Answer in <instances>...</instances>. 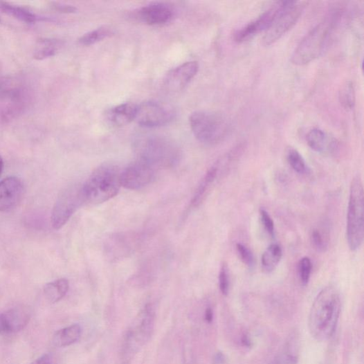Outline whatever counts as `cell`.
<instances>
[{
	"mask_svg": "<svg viewBox=\"0 0 364 364\" xmlns=\"http://www.w3.org/2000/svg\"><path fill=\"white\" fill-rule=\"evenodd\" d=\"M342 308L339 291L332 286L322 290L310 309L309 329L318 341H325L334 334Z\"/></svg>",
	"mask_w": 364,
	"mask_h": 364,
	"instance_id": "1",
	"label": "cell"
},
{
	"mask_svg": "<svg viewBox=\"0 0 364 364\" xmlns=\"http://www.w3.org/2000/svg\"><path fill=\"white\" fill-rule=\"evenodd\" d=\"M342 12L340 9L331 10L305 35L295 48L291 57L293 64L306 65L324 53L339 23Z\"/></svg>",
	"mask_w": 364,
	"mask_h": 364,
	"instance_id": "2",
	"label": "cell"
},
{
	"mask_svg": "<svg viewBox=\"0 0 364 364\" xmlns=\"http://www.w3.org/2000/svg\"><path fill=\"white\" fill-rule=\"evenodd\" d=\"M138 161L154 169L170 168L180 160L179 147L170 139L160 136H145L138 138L134 145Z\"/></svg>",
	"mask_w": 364,
	"mask_h": 364,
	"instance_id": "3",
	"label": "cell"
},
{
	"mask_svg": "<svg viewBox=\"0 0 364 364\" xmlns=\"http://www.w3.org/2000/svg\"><path fill=\"white\" fill-rule=\"evenodd\" d=\"M119 168L112 164H104L96 168L82 185L85 202L99 204L115 197L120 183Z\"/></svg>",
	"mask_w": 364,
	"mask_h": 364,
	"instance_id": "4",
	"label": "cell"
},
{
	"mask_svg": "<svg viewBox=\"0 0 364 364\" xmlns=\"http://www.w3.org/2000/svg\"><path fill=\"white\" fill-rule=\"evenodd\" d=\"M31 93L14 76L0 79V121L8 122L22 115L29 107Z\"/></svg>",
	"mask_w": 364,
	"mask_h": 364,
	"instance_id": "5",
	"label": "cell"
},
{
	"mask_svg": "<svg viewBox=\"0 0 364 364\" xmlns=\"http://www.w3.org/2000/svg\"><path fill=\"white\" fill-rule=\"evenodd\" d=\"M364 194L361 177L352 181L347 217V240L349 249L357 251L362 246L364 236Z\"/></svg>",
	"mask_w": 364,
	"mask_h": 364,
	"instance_id": "6",
	"label": "cell"
},
{
	"mask_svg": "<svg viewBox=\"0 0 364 364\" xmlns=\"http://www.w3.org/2000/svg\"><path fill=\"white\" fill-rule=\"evenodd\" d=\"M190 124L196 138L203 144L215 145L223 141L230 132V124L221 114L199 111L190 118Z\"/></svg>",
	"mask_w": 364,
	"mask_h": 364,
	"instance_id": "7",
	"label": "cell"
},
{
	"mask_svg": "<svg viewBox=\"0 0 364 364\" xmlns=\"http://www.w3.org/2000/svg\"><path fill=\"white\" fill-rule=\"evenodd\" d=\"M84 202L82 185H75L66 189L58 197L52 211V226L56 230L62 228Z\"/></svg>",
	"mask_w": 364,
	"mask_h": 364,
	"instance_id": "8",
	"label": "cell"
},
{
	"mask_svg": "<svg viewBox=\"0 0 364 364\" xmlns=\"http://www.w3.org/2000/svg\"><path fill=\"white\" fill-rule=\"evenodd\" d=\"M295 1H280L260 15L256 19L248 23L245 27L237 30L233 39L239 43L248 40L255 35L266 32L275 21Z\"/></svg>",
	"mask_w": 364,
	"mask_h": 364,
	"instance_id": "9",
	"label": "cell"
},
{
	"mask_svg": "<svg viewBox=\"0 0 364 364\" xmlns=\"http://www.w3.org/2000/svg\"><path fill=\"white\" fill-rule=\"evenodd\" d=\"M140 243L141 236L136 232L116 233L104 244V253L111 262H118L134 254Z\"/></svg>",
	"mask_w": 364,
	"mask_h": 364,
	"instance_id": "10",
	"label": "cell"
},
{
	"mask_svg": "<svg viewBox=\"0 0 364 364\" xmlns=\"http://www.w3.org/2000/svg\"><path fill=\"white\" fill-rule=\"evenodd\" d=\"M174 118V111L167 104L149 100L137 106L135 120L139 125L154 128L170 123Z\"/></svg>",
	"mask_w": 364,
	"mask_h": 364,
	"instance_id": "11",
	"label": "cell"
},
{
	"mask_svg": "<svg viewBox=\"0 0 364 364\" xmlns=\"http://www.w3.org/2000/svg\"><path fill=\"white\" fill-rule=\"evenodd\" d=\"M306 5L304 2H295L293 6L286 10L266 32L263 38V44L265 46H269L287 33L300 18Z\"/></svg>",
	"mask_w": 364,
	"mask_h": 364,
	"instance_id": "12",
	"label": "cell"
},
{
	"mask_svg": "<svg viewBox=\"0 0 364 364\" xmlns=\"http://www.w3.org/2000/svg\"><path fill=\"white\" fill-rule=\"evenodd\" d=\"M154 172L155 169L150 165L138 161L121 172V186L129 190H141L150 183Z\"/></svg>",
	"mask_w": 364,
	"mask_h": 364,
	"instance_id": "13",
	"label": "cell"
},
{
	"mask_svg": "<svg viewBox=\"0 0 364 364\" xmlns=\"http://www.w3.org/2000/svg\"><path fill=\"white\" fill-rule=\"evenodd\" d=\"M154 309L152 304H147L141 311L136 325L127 334V348H135L136 345H143L152 334L154 322Z\"/></svg>",
	"mask_w": 364,
	"mask_h": 364,
	"instance_id": "14",
	"label": "cell"
},
{
	"mask_svg": "<svg viewBox=\"0 0 364 364\" xmlns=\"http://www.w3.org/2000/svg\"><path fill=\"white\" fill-rule=\"evenodd\" d=\"M199 69L197 62H188L173 69L165 77V88L172 92L184 89L196 76Z\"/></svg>",
	"mask_w": 364,
	"mask_h": 364,
	"instance_id": "15",
	"label": "cell"
},
{
	"mask_svg": "<svg viewBox=\"0 0 364 364\" xmlns=\"http://www.w3.org/2000/svg\"><path fill=\"white\" fill-rule=\"evenodd\" d=\"M28 308L17 307L0 314V334H12L24 329L30 320Z\"/></svg>",
	"mask_w": 364,
	"mask_h": 364,
	"instance_id": "16",
	"label": "cell"
},
{
	"mask_svg": "<svg viewBox=\"0 0 364 364\" xmlns=\"http://www.w3.org/2000/svg\"><path fill=\"white\" fill-rule=\"evenodd\" d=\"M24 186L20 179L9 176L0 181V212L11 210L20 201Z\"/></svg>",
	"mask_w": 364,
	"mask_h": 364,
	"instance_id": "17",
	"label": "cell"
},
{
	"mask_svg": "<svg viewBox=\"0 0 364 364\" xmlns=\"http://www.w3.org/2000/svg\"><path fill=\"white\" fill-rule=\"evenodd\" d=\"M228 165H229V163L224 157L217 161L207 171L192 199L191 203L193 207L199 206L203 201L220 176L221 170L226 167Z\"/></svg>",
	"mask_w": 364,
	"mask_h": 364,
	"instance_id": "18",
	"label": "cell"
},
{
	"mask_svg": "<svg viewBox=\"0 0 364 364\" xmlns=\"http://www.w3.org/2000/svg\"><path fill=\"white\" fill-rule=\"evenodd\" d=\"M173 10L164 3H152L142 8L137 16L143 22L149 25H162L173 17Z\"/></svg>",
	"mask_w": 364,
	"mask_h": 364,
	"instance_id": "19",
	"label": "cell"
},
{
	"mask_svg": "<svg viewBox=\"0 0 364 364\" xmlns=\"http://www.w3.org/2000/svg\"><path fill=\"white\" fill-rule=\"evenodd\" d=\"M306 140L309 147L318 153H330L337 147L336 139L319 128L311 129Z\"/></svg>",
	"mask_w": 364,
	"mask_h": 364,
	"instance_id": "20",
	"label": "cell"
},
{
	"mask_svg": "<svg viewBox=\"0 0 364 364\" xmlns=\"http://www.w3.org/2000/svg\"><path fill=\"white\" fill-rule=\"evenodd\" d=\"M136 111V104L125 102L109 110L107 113V118L114 126H125L135 120Z\"/></svg>",
	"mask_w": 364,
	"mask_h": 364,
	"instance_id": "21",
	"label": "cell"
},
{
	"mask_svg": "<svg viewBox=\"0 0 364 364\" xmlns=\"http://www.w3.org/2000/svg\"><path fill=\"white\" fill-rule=\"evenodd\" d=\"M63 46V42L56 39H41L35 44L33 57L42 61L55 56Z\"/></svg>",
	"mask_w": 364,
	"mask_h": 364,
	"instance_id": "22",
	"label": "cell"
},
{
	"mask_svg": "<svg viewBox=\"0 0 364 364\" xmlns=\"http://www.w3.org/2000/svg\"><path fill=\"white\" fill-rule=\"evenodd\" d=\"M82 328L79 325H73L56 332L53 343L57 347H65L75 343L80 339Z\"/></svg>",
	"mask_w": 364,
	"mask_h": 364,
	"instance_id": "23",
	"label": "cell"
},
{
	"mask_svg": "<svg viewBox=\"0 0 364 364\" xmlns=\"http://www.w3.org/2000/svg\"><path fill=\"white\" fill-rule=\"evenodd\" d=\"M69 289V282L65 278H61L47 283L44 289L46 299L50 303H56L62 300Z\"/></svg>",
	"mask_w": 364,
	"mask_h": 364,
	"instance_id": "24",
	"label": "cell"
},
{
	"mask_svg": "<svg viewBox=\"0 0 364 364\" xmlns=\"http://www.w3.org/2000/svg\"><path fill=\"white\" fill-rule=\"evenodd\" d=\"M0 10L3 13L26 24L36 22L39 17L31 11L6 2H0Z\"/></svg>",
	"mask_w": 364,
	"mask_h": 364,
	"instance_id": "25",
	"label": "cell"
},
{
	"mask_svg": "<svg viewBox=\"0 0 364 364\" xmlns=\"http://www.w3.org/2000/svg\"><path fill=\"white\" fill-rule=\"evenodd\" d=\"M282 257V249L277 244L270 245L262 257V266L266 273L273 272L279 265Z\"/></svg>",
	"mask_w": 364,
	"mask_h": 364,
	"instance_id": "26",
	"label": "cell"
},
{
	"mask_svg": "<svg viewBox=\"0 0 364 364\" xmlns=\"http://www.w3.org/2000/svg\"><path fill=\"white\" fill-rule=\"evenodd\" d=\"M339 98L341 105L345 109L351 111L354 108L356 95L352 82H347L342 86L339 92Z\"/></svg>",
	"mask_w": 364,
	"mask_h": 364,
	"instance_id": "27",
	"label": "cell"
},
{
	"mask_svg": "<svg viewBox=\"0 0 364 364\" xmlns=\"http://www.w3.org/2000/svg\"><path fill=\"white\" fill-rule=\"evenodd\" d=\"M112 34L110 28L102 27L85 34L79 39V42L82 45L90 46L110 37Z\"/></svg>",
	"mask_w": 364,
	"mask_h": 364,
	"instance_id": "28",
	"label": "cell"
},
{
	"mask_svg": "<svg viewBox=\"0 0 364 364\" xmlns=\"http://www.w3.org/2000/svg\"><path fill=\"white\" fill-rule=\"evenodd\" d=\"M325 230L319 228L311 230L310 240L311 244L318 252H325L329 246V235Z\"/></svg>",
	"mask_w": 364,
	"mask_h": 364,
	"instance_id": "29",
	"label": "cell"
},
{
	"mask_svg": "<svg viewBox=\"0 0 364 364\" xmlns=\"http://www.w3.org/2000/svg\"><path fill=\"white\" fill-rule=\"evenodd\" d=\"M287 160L292 169L300 174H305L307 165L302 154L294 148H289L287 152Z\"/></svg>",
	"mask_w": 364,
	"mask_h": 364,
	"instance_id": "30",
	"label": "cell"
},
{
	"mask_svg": "<svg viewBox=\"0 0 364 364\" xmlns=\"http://www.w3.org/2000/svg\"><path fill=\"white\" fill-rule=\"evenodd\" d=\"M313 264L308 257H303L298 264V273L300 280L303 285H307L309 281Z\"/></svg>",
	"mask_w": 364,
	"mask_h": 364,
	"instance_id": "31",
	"label": "cell"
},
{
	"mask_svg": "<svg viewBox=\"0 0 364 364\" xmlns=\"http://www.w3.org/2000/svg\"><path fill=\"white\" fill-rule=\"evenodd\" d=\"M241 261L248 268L252 269L255 265V257L252 251L244 244H237L236 246Z\"/></svg>",
	"mask_w": 364,
	"mask_h": 364,
	"instance_id": "32",
	"label": "cell"
},
{
	"mask_svg": "<svg viewBox=\"0 0 364 364\" xmlns=\"http://www.w3.org/2000/svg\"><path fill=\"white\" fill-rule=\"evenodd\" d=\"M219 289L221 293L226 296L229 292L230 277L229 271L226 264H223L219 275Z\"/></svg>",
	"mask_w": 364,
	"mask_h": 364,
	"instance_id": "33",
	"label": "cell"
},
{
	"mask_svg": "<svg viewBox=\"0 0 364 364\" xmlns=\"http://www.w3.org/2000/svg\"><path fill=\"white\" fill-rule=\"evenodd\" d=\"M260 218H261L264 229L271 237H274L275 225L269 212L264 209L260 210Z\"/></svg>",
	"mask_w": 364,
	"mask_h": 364,
	"instance_id": "34",
	"label": "cell"
},
{
	"mask_svg": "<svg viewBox=\"0 0 364 364\" xmlns=\"http://www.w3.org/2000/svg\"><path fill=\"white\" fill-rule=\"evenodd\" d=\"M53 7L56 10L63 13H74L76 12V8L71 6H68L62 3H54Z\"/></svg>",
	"mask_w": 364,
	"mask_h": 364,
	"instance_id": "35",
	"label": "cell"
},
{
	"mask_svg": "<svg viewBox=\"0 0 364 364\" xmlns=\"http://www.w3.org/2000/svg\"><path fill=\"white\" fill-rule=\"evenodd\" d=\"M32 364H54V358L50 354H46L37 358Z\"/></svg>",
	"mask_w": 364,
	"mask_h": 364,
	"instance_id": "36",
	"label": "cell"
},
{
	"mask_svg": "<svg viewBox=\"0 0 364 364\" xmlns=\"http://www.w3.org/2000/svg\"><path fill=\"white\" fill-rule=\"evenodd\" d=\"M214 313L212 308H207L205 311V320L208 323H211L213 321Z\"/></svg>",
	"mask_w": 364,
	"mask_h": 364,
	"instance_id": "37",
	"label": "cell"
},
{
	"mask_svg": "<svg viewBox=\"0 0 364 364\" xmlns=\"http://www.w3.org/2000/svg\"><path fill=\"white\" fill-rule=\"evenodd\" d=\"M215 361L216 364H223L225 361L224 355L221 352L217 353L215 357Z\"/></svg>",
	"mask_w": 364,
	"mask_h": 364,
	"instance_id": "38",
	"label": "cell"
},
{
	"mask_svg": "<svg viewBox=\"0 0 364 364\" xmlns=\"http://www.w3.org/2000/svg\"><path fill=\"white\" fill-rule=\"evenodd\" d=\"M242 343L243 346L246 347H251V342L249 340V338L247 335H244L242 338Z\"/></svg>",
	"mask_w": 364,
	"mask_h": 364,
	"instance_id": "39",
	"label": "cell"
},
{
	"mask_svg": "<svg viewBox=\"0 0 364 364\" xmlns=\"http://www.w3.org/2000/svg\"><path fill=\"white\" fill-rule=\"evenodd\" d=\"M3 166H4L3 161L1 158V156H0V176H1L2 174L3 170Z\"/></svg>",
	"mask_w": 364,
	"mask_h": 364,
	"instance_id": "40",
	"label": "cell"
}]
</instances>
